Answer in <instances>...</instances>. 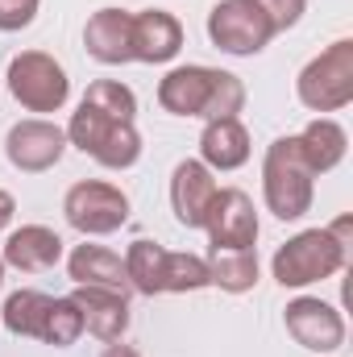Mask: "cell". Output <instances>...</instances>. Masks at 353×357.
I'll list each match as a JSON object with an SVG mask.
<instances>
[{"label": "cell", "instance_id": "obj_20", "mask_svg": "<svg viewBox=\"0 0 353 357\" xmlns=\"http://www.w3.org/2000/svg\"><path fill=\"white\" fill-rule=\"evenodd\" d=\"M208 282L229 291V295L254 291L258 287V250H212Z\"/></svg>", "mask_w": 353, "mask_h": 357}, {"label": "cell", "instance_id": "obj_18", "mask_svg": "<svg viewBox=\"0 0 353 357\" xmlns=\"http://www.w3.org/2000/svg\"><path fill=\"white\" fill-rule=\"evenodd\" d=\"M67 274L75 287H104L117 295H129V278H125V258H117L104 245H75L67 258Z\"/></svg>", "mask_w": 353, "mask_h": 357}, {"label": "cell", "instance_id": "obj_4", "mask_svg": "<svg viewBox=\"0 0 353 357\" xmlns=\"http://www.w3.org/2000/svg\"><path fill=\"white\" fill-rule=\"evenodd\" d=\"M8 91L25 112H59L71 96V79L63 63L46 50H21L8 59Z\"/></svg>", "mask_w": 353, "mask_h": 357}, {"label": "cell", "instance_id": "obj_23", "mask_svg": "<svg viewBox=\"0 0 353 357\" xmlns=\"http://www.w3.org/2000/svg\"><path fill=\"white\" fill-rule=\"evenodd\" d=\"M84 337V316H80V303L71 295L63 299H50V312H46V324H42V341L54 345V349H67Z\"/></svg>", "mask_w": 353, "mask_h": 357}, {"label": "cell", "instance_id": "obj_17", "mask_svg": "<svg viewBox=\"0 0 353 357\" xmlns=\"http://www.w3.org/2000/svg\"><path fill=\"white\" fill-rule=\"evenodd\" d=\"M250 129L237 121V116H225V121H208L204 133H200V162L208 171H237L250 162Z\"/></svg>", "mask_w": 353, "mask_h": 357}, {"label": "cell", "instance_id": "obj_11", "mask_svg": "<svg viewBox=\"0 0 353 357\" xmlns=\"http://www.w3.org/2000/svg\"><path fill=\"white\" fill-rule=\"evenodd\" d=\"M216 178L212 171L200 162V158H183L171 175V208H175V220L183 229H204V216L216 199Z\"/></svg>", "mask_w": 353, "mask_h": 357}, {"label": "cell", "instance_id": "obj_24", "mask_svg": "<svg viewBox=\"0 0 353 357\" xmlns=\"http://www.w3.org/2000/svg\"><path fill=\"white\" fill-rule=\"evenodd\" d=\"M204 287H212V282H208V262H204L200 254H171V250H167L163 291L187 295V291H204Z\"/></svg>", "mask_w": 353, "mask_h": 357}, {"label": "cell", "instance_id": "obj_10", "mask_svg": "<svg viewBox=\"0 0 353 357\" xmlns=\"http://www.w3.org/2000/svg\"><path fill=\"white\" fill-rule=\"evenodd\" d=\"M63 150H67V133L54 121H42V116L17 121L4 137V158L25 175H42L50 167H59Z\"/></svg>", "mask_w": 353, "mask_h": 357}, {"label": "cell", "instance_id": "obj_2", "mask_svg": "<svg viewBox=\"0 0 353 357\" xmlns=\"http://www.w3.org/2000/svg\"><path fill=\"white\" fill-rule=\"evenodd\" d=\"M67 146L84 150L88 158H96L108 171H129L142 158V133L133 121L96 108L91 100H80V108L71 112V125L63 129Z\"/></svg>", "mask_w": 353, "mask_h": 357}, {"label": "cell", "instance_id": "obj_8", "mask_svg": "<svg viewBox=\"0 0 353 357\" xmlns=\"http://www.w3.org/2000/svg\"><path fill=\"white\" fill-rule=\"evenodd\" d=\"M283 324H287L291 341L308 354H333V349L345 345V316L333 303L316 299V295L291 299L287 312H283Z\"/></svg>", "mask_w": 353, "mask_h": 357}, {"label": "cell", "instance_id": "obj_22", "mask_svg": "<svg viewBox=\"0 0 353 357\" xmlns=\"http://www.w3.org/2000/svg\"><path fill=\"white\" fill-rule=\"evenodd\" d=\"M50 312V295L46 291H13L4 299V328L13 337H33L42 341V324Z\"/></svg>", "mask_w": 353, "mask_h": 357}, {"label": "cell", "instance_id": "obj_28", "mask_svg": "<svg viewBox=\"0 0 353 357\" xmlns=\"http://www.w3.org/2000/svg\"><path fill=\"white\" fill-rule=\"evenodd\" d=\"M13 212H17V199H13L8 191H0V233L13 225Z\"/></svg>", "mask_w": 353, "mask_h": 357}, {"label": "cell", "instance_id": "obj_9", "mask_svg": "<svg viewBox=\"0 0 353 357\" xmlns=\"http://www.w3.org/2000/svg\"><path fill=\"white\" fill-rule=\"evenodd\" d=\"M212 250H254L258 245V212L241 187H220L204 216Z\"/></svg>", "mask_w": 353, "mask_h": 357}, {"label": "cell", "instance_id": "obj_13", "mask_svg": "<svg viewBox=\"0 0 353 357\" xmlns=\"http://www.w3.org/2000/svg\"><path fill=\"white\" fill-rule=\"evenodd\" d=\"M212 84H216V67H200V63L175 67L158 84V104L171 116H200L204 121V108L212 100Z\"/></svg>", "mask_w": 353, "mask_h": 357}, {"label": "cell", "instance_id": "obj_7", "mask_svg": "<svg viewBox=\"0 0 353 357\" xmlns=\"http://www.w3.org/2000/svg\"><path fill=\"white\" fill-rule=\"evenodd\" d=\"M208 38H212L216 50L250 59V54L270 46L274 29H270V21L262 17V8L254 0H220L208 13Z\"/></svg>", "mask_w": 353, "mask_h": 357}, {"label": "cell", "instance_id": "obj_16", "mask_svg": "<svg viewBox=\"0 0 353 357\" xmlns=\"http://www.w3.org/2000/svg\"><path fill=\"white\" fill-rule=\"evenodd\" d=\"M0 258H4V266L21 270V274H38V270H50L63 258V237L46 225H21L8 233Z\"/></svg>", "mask_w": 353, "mask_h": 357}, {"label": "cell", "instance_id": "obj_12", "mask_svg": "<svg viewBox=\"0 0 353 357\" xmlns=\"http://www.w3.org/2000/svg\"><path fill=\"white\" fill-rule=\"evenodd\" d=\"M84 46L96 63L104 67H121L133 63V13L125 8H100L91 13L84 25Z\"/></svg>", "mask_w": 353, "mask_h": 357}, {"label": "cell", "instance_id": "obj_29", "mask_svg": "<svg viewBox=\"0 0 353 357\" xmlns=\"http://www.w3.org/2000/svg\"><path fill=\"white\" fill-rule=\"evenodd\" d=\"M100 357H142V354H137L133 345H108V349H104Z\"/></svg>", "mask_w": 353, "mask_h": 357}, {"label": "cell", "instance_id": "obj_21", "mask_svg": "<svg viewBox=\"0 0 353 357\" xmlns=\"http://www.w3.org/2000/svg\"><path fill=\"white\" fill-rule=\"evenodd\" d=\"M163 270H167V250L158 241H133L129 254H125V278H129V291L137 295H163Z\"/></svg>", "mask_w": 353, "mask_h": 357}, {"label": "cell", "instance_id": "obj_19", "mask_svg": "<svg viewBox=\"0 0 353 357\" xmlns=\"http://www.w3.org/2000/svg\"><path fill=\"white\" fill-rule=\"evenodd\" d=\"M299 150H303V162L312 167V175H329L333 167H341V158L350 150V133L333 116H316V121L303 125Z\"/></svg>", "mask_w": 353, "mask_h": 357}, {"label": "cell", "instance_id": "obj_26", "mask_svg": "<svg viewBox=\"0 0 353 357\" xmlns=\"http://www.w3.org/2000/svg\"><path fill=\"white\" fill-rule=\"evenodd\" d=\"M254 4L262 8V17L270 21V29H274V33H283V29L299 25V17H303V8H308V0H254Z\"/></svg>", "mask_w": 353, "mask_h": 357}, {"label": "cell", "instance_id": "obj_27", "mask_svg": "<svg viewBox=\"0 0 353 357\" xmlns=\"http://www.w3.org/2000/svg\"><path fill=\"white\" fill-rule=\"evenodd\" d=\"M42 0H0V33H17L25 25H33Z\"/></svg>", "mask_w": 353, "mask_h": 357}, {"label": "cell", "instance_id": "obj_14", "mask_svg": "<svg viewBox=\"0 0 353 357\" xmlns=\"http://www.w3.org/2000/svg\"><path fill=\"white\" fill-rule=\"evenodd\" d=\"M183 50V25L167 8L133 13V59L137 63H171Z\"/></svg>", "mask_w": 353, "mask_h": 357}, {"label": "cell", "instance_id": "obj_15", "mask_svg": "<svg viewBox=\"0 0 353 357\" xmlns=\"http://www.w3.org/2000/svg\"><path fill=\"white\" fill-rule=\"evenodd\" d=\"M71 299L80 303L84 333L100 337V341H121L129 333V295H117L104 287H75Z\"/></svg>", "mask_w": 353, "mask_h": 357}, {"label": "cell", "instance_id": "obj_5", "mask_svg": "<svg viewBox=\"0 0 353 357\" xmlns=\"http://www.w3.org/2000/svg\"><path fill=\"white\" fill-rule=\"evenodd\" d=\"M295 96L303 108L312 112H341L353 100V42L341 38L333 42L324 54H316L299 79H295Z\"/></svg>", "mask_w": 353, "mask_h": 357}, {"label": "cell", "instance_id": "obj_3", "mask_svg": "<svg viewBox=\"0 0 353 357\" xmlns=\"http://www.w3.org/2000/svg\"><path fill=\"white\" fill-rule=\"evenodd\" d=\"M316 195V175L303 162L299 137H278L266 146L262 158V199L278 220H299L312 208Z\"/></svg>", "mask_w": 353, "mask_h": 357}, {"label": "cell", "instance_id": "obj_1", "mask_svg": "<svg viewBox=\"0 0 353 357\" xmlns=\"http://www.w3.org/2000/svg\"><path fill=\"white\" fill-rule=\"evenodd\" d=\"M350 262V216H341L329 229H303L291 241H283L270 258L278 287H312L333 278Z\"/></svg>", "mask_w": 353, "mask_h": 357}, {"label": "cell", "instance_id": "obj_6", "mask_svg": "<svg viewBox=\"0 0 353 357\" xmlns=\"http://www.w3.org/2000/svg\"><path fill=\"white\" fill-rule=\"evenodd\" d=\"M67 225L84 237H108L129 220V195L104 178H84L67 191L63 199Z\"/></svg>", "mask_w": 353, "mask_h": 357}, {"label": "cell", "instance_id": "obj_25", "mask_svg": "<svg viewBox=\"0 0 353 357\" xmlns=\"http://www.w3.org/2000/svg\"><path fill=\"white\" fill-rule=\"evenodd\" d=\"M241 108H246V84L233 71L216 67V84H212V100L204 108V121H225V116H237Z\"/></svg>", "mask_w": 353, "mask_h": 357}, {"label": "cell", "instance_id": "obj_30", "mask_svg": "<svg viewBox=\"0 0 353 357\" xmlns=\"http://www.w3.org/2000/svg\"><path fill=\"white\" fill-rule=\"evenodd\" d=\"M4 270H8V266H4V258H0V287H4Z\"/></svg>", "mask_w": 353, "mask_h": 357}]
</instances>
